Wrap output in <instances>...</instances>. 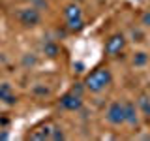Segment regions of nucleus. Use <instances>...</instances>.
Returning a JSON list of instances; mask_svg holds the SVG:
<instances>
[{
  "label": "nucleus",
  "mask_w": 150,
  "mask_h": 141,
  "mask_svg": "<svg viewBox=\"0 0 150 141\" xmlns=\"http://www.w3.org/2000/svg\"><path fill=\"white\" fill-rule=\"evenodd\" d=\"M107 120L111 124L118 126L126 122V115H124V103L122 102H112L109 107H107Z\"/></svg>",
  "instance_id": "3"
},
{
  "label": "nucleus",
  "mask_w": 150,
  "mask_h": 141,
  "mask_svg": "<svg viewBox=\"0 0 150 141\" xmlns=\"http://www.w3.org/2000/svg\"><path fill=\"white\" fill-rule=\"evenodd\" d=\"M141 23H143L144 26H150V9H146V11L141 15Z\"/></svg>",
  "instance_id": "15"
},
{
  "label": "nucleus",
  "mask_w": 150,
  "mask_h": 141,
  "mask_svg": "<svg viewBox=\"0 0 150 141\" xmlns=\"http://www.w3.org/2000/svg\"><path fill=\"white\" fill-rule=\"evenodd\" d=\"M68 28H69V30H81V28H83V17L68 21Z\"/></svg>",
  "instance_id": "14"
},
{
  "label": "nucleus",
  "mask_w": 150,
  "mask_h": 141,
  "mask_svg": "<svg viewBox=\"0 0 150 141\" xmlns=\"http://www.w3.org/2000/svg\"><path fill=\"white\" fill-rule=\"evenodd\" d=\"M64 17H66V21L79 19V17H83V11H81V8H79L77 4H68V6L64 8Z\"/></svg>",
  "instance_id": "9"
},
{
  "label": "nucleus",
  "mask_w": 150,
  "mask_h": 141,
  "mask_svg": "<svg viewBox=\"0 0 150 141\" xmlns=\"http://www.w3.org/2000/svg\"><path fill=\"white\" fill-rule=\"evenodd\" d=\"M111 72L107 68H98L94 70L92 73L86 75V79H84V88L90 92H101L105 87H109L111 85Z\"/></svg>",
  "instance_id": "1"
},
{
  "label": "nucleus",
  "mask_w": 150,
  "mask_h": 141,
  "mask_svg": "<svg viewBox=\"0 0 150 141\" xmlns=\"http://www.w3.org/2000/svg\"><path fill=\"white\" fill-rule=\"evenodd\" d=\"M124 115H126V122L131 124V126H135L139 122V119H137V107H135V103L124 102Z\"/></svg>",
  "instance_id": "7"
},
{
  "label": "nucleus",
  "mask_w": 150,
  "mask_h": 141,
  "mask_svg": "<svg viewBox=\"0 0 150 141\" xmlns=\"http://www.w3.org/2000/svg\"><path fill=\"white\" fill-rule=\"evenodd\" d=\"M43 53H45V56H49V58H54V56L58 55V45H56L54 41H45L43 43Z\"/></svg>",
  "instance_id": "11"
},
{
  "label": "nucleus",
  "mask_w": 150,
  "mask_h": 141,
  "mask_svg": "<svg viewBox=\"0 0 150 141\" xmlns=\"http://www.w3.org/2000/svg\"><path fill=\"white\" fill-rule=\"evenodd\" d=\"M17 19L23 26H36L38 23L41 21V15L38 11V8H23L17 11Z\"/></svg>",
  "instance_id": "2"
},
{
  "label": "nucleus",
  "mask_w": 150,
  "mask_h": 141,
  "mask_svg": "<svg viewBox=\"0 0 150 141\" xmlns=\"http://www.w3.org/2000/svg\"><path fill=\"white\" fill-rule=\"evenodd\" d=\"M148 62V55L144 51H139V53L133 55V66H144Z\"/></svg>",
  "instance_id": "12"
},
{
  "label": "nucleus",
  "mask_w": 150,
  "mask_h": 141,
  "mask_svg": "<svg viewBox=\"0 0 150 141\" xmlns=\"http://www.w3.org/2000/svg\"><path fill=\"white\" fill-rule=\"evenodd\" d=\"M0 100L9 103V105H13V103L17 102V98H15V94H13L11 85H9V83H2V85H0Z\"/></svg>",
  "instance_id": "8"
},
{
  "label": "nucleus",
  "mask_w": 150,
  "mask_h": 141,
  "mask_svg": "<svg viewBox=\"0 0 150 141\" xmlns=\"http://www.w3.org/2000/svg\"><path fill=\"white\" fill-rule=\"evenodd\" d=\"M60 105L68 111H77V109H81V105H83V96L77 94V92H73V90H69L68 94H64V96L60 98Z\"/></svg>",
  "instance_id": "4"
},
{
  "label": "nucleus",
  "mask_w": 150,
  "mask_h": 141,
  "mask_svg": "<svg viewBox=\"0 0 150 141\" xmlns=\"http://www.w3.org/2000/svg\"><path fill=\"white\" fill-rule=\"evenodd\" d=\"M137 105H139V109L150 119V96H146V94H141L139 100H137Z\"/></svg>",
  "instance_id": "10"
},
{
  "label": "nucleus",
  "mask_w": 150,
  "mask_h": 141,
  "mask_svg": "<svg viewBox=\"0 0 150 141\" xmlns=\"http://www.w3.org/2000/svg\"><path fill=\"white\" fill-rule=\"evenodd\" d=\"M51 130H53V124L40 126V128H36V130L30 134V139H34V141H45V139H51Z\"/></svg>",
  "instance_id": "6"
},
{
  "label": "nucleus",
  "mask_w": 150,
  "mask_h": 141,
  "mask_svg": "<svg viewBox=\"0 0 150 141\" xmlns=\"http://www.w3.org/2000/svg\"><path fill=\"white\" fill-rule=\"evenodd\" d=\"M64 137H66V134L62 132V128H60V126H54V124H53V130H51V139L58 141V139H64Z\"/></svg>",
  "instance_id": "13"
},
{
  "label": "nucleus",
  "mask_w": 150,
  "mask_h": 141,
  "mask_svg": "<svg viewBox=\"0 0 150 141\" xmlns=\"http://www.w3.org/2000/svg\"><path fill=\"white\" fill-rule=\"evenodd\" d=\"M124 45H126V38L122 34H112L105 43V53L109 56H116L122 49H124Z\"/></svg>",
  "instance_id": "5"
}]
</instances>
